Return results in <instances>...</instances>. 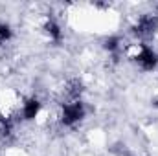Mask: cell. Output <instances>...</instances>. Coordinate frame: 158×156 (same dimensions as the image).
I'll return each instance as SVG.
<instances>
[{
    "label": "cell",
    "instance_id": "277c9868",
    "mask_svg": "<svg viewBox=\"0 0 158 156\" xmlns=\"http://www.w3.org/2000/svg\"><path fill=\"white\" fill-rule=\"evenodd\" d=\"M136 66H140L143 72H153L158 66V53L151 48V46H145L142 57L136 61Z\"/></svg>",
    "mask_w": 158,
    "mask_h": 156
},
{
    "label": "cell",
    "instance_id": "6da1fadb",
    "mask_svg": "<svg viewBox=\"0 0 158 156\" xmlns=\"http://www.w3.org/2000/svg\"><path fill=\"white\" fill-rule=\"evenodd\" d=\"M86 110H85V105L81 99H74V101H64L61 105V110H59V119L63 125L66 127H74L77 125L79 121L85 117Z\"/></svg>",
    "mask_w": 158,
    "mask_h": 156
},
{
    "label": "cell",
    "instance_id": "5b68a950",
    "mask_svg": "<svg viewBox=\"0 0 158 156\" xmlns=\"http://www.w3.org/2000/svg\"><path fill=\"white\" fill-rule=\"evenodd\" d=\"M11 37H13L11 28H9L7 24H0V46H4L6 42H9Z\"/></svg>",
    "mask_w": 158,
    "mask_h": 156
},
{
    "label": "cell",
    "instance_id": "3957f363",
    "mask_svg": "<svg viewBox=\"0 0 158 156\" xmlns=\"http://www.w3.org/2000/svg\"><path fill=\"white\" fill-rule=\"evenodd\" d=\"M40 110H42V103L37 97H26L19 109V116H22V119L26 121H33L39 117Z\"/></svg>",
    "mask_w": 158,
    "mask_h": 156
},
{
    "label": "cell",
    "instance_id": "7a4b0ae2",
    "mask_svg": "<svg viewBox=\"0 0 158 156\" xmlns=\"http://www.w3.org/2000/svg\"><path fill=\"white\" fill-rule=\"evenodd\" d=\"M158 31V15H142L138 17L136 24H134V33L140 35V37H149V35H155Z\"/></svg>",
    "mask_w": 158,
    "mask_h": 156
}]
</instances>
